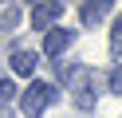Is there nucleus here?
<instances>
[{
	"label": "nucleus",
	"mask_w": 122,
	"mask_h": 118,
	"mask_svg": "<svg viewBox=\"0 0 122 118\" xmlns=\"http://www.w3.org/2000/svg\"><path fill=\"white\" fill-rule=\"evenodd\" d=\"M59 79L71 87V98H75L79 110L95 106V98H98V75L91 67H63V63H59Z\"/></svg>",
	"instance_id": "f257e3e1"
},
{
	"label": "nucleus",
	"mask_w": 122,
	"mask_h": 118,
	"mask_svg": "<svg viewBox=\"0 0 122 118\" xmlns=\"http://www.w3.org/2000/svg\"><path fill=\"white\" fill-rule=\"evenodd\" d=\"M51 102H55V87L43 83V79H32V83H28V91L20 94V106H24V114H28V118H40L43 110L51 106Z\"/></svg>",
	"instance_id": "f03ea898"
},
{
	"label": "nucleus",
	"mask_w": 122,
	"mask_h": 118,
	"mask_svg": "<svg viewBox=\"0 0 122 118\" xmlns=\"http://www.w3.org/2000/svg\"><path fill=\"white\" fill-rule=\"evenodd\" d=\"M63 16V4L59 0H43V4H36L32 8V28L36 31H51V24Z\"/></svg>",
	"instance_id": "7ed1b4c3"
},
{
	"label": "nucleus",
	"mask_w": 122,
	"mask_h": 118,
	"mask_svg": "<svg viewBox=\"0 0 122 118\" xmlns=\"http://www.w3.org/2000/svg\"><path fill=\"white\" fill-rule=\"evenodd\" d=\"M71 39H75V31H71V28H51L47 36H43V55L59 59V55L71 47Z\"/></svg>",
	"instance_id": "20e7f679"
},
{
	"label": "nucleus",
	"mask_w": 122,
	"mask_h": 118,
	"mask_svg": "<svg viewBox=\"0 0 122 118\" xmlns=\"http://www.w3.org/2000/svg\"><path fill=\"white\" fill-rule=\"evenodd\" d=\"M36 67H40V55L28 51V47H16L12 51V71L16 75H36Z\"/></svg>",
	"instance_id": "39448f33"
},
{
	"label": "nucleus",
	"mask_w": 122,
	"mask_h": 118,
	"mask_svg": "<svg viewBox=\"0 0 122 118\" xmlns=\"http://www.w3.org/2000/svg\"><path fill=\"white\" fill-rule=\"evenodd\" d=\"M110 12V4L106 0H95V4H83V24H98L102 16Z\"/></svg>",
	"instance_id": "423d86ee"
},
{
	"label": "nucleus",
	"mask_w": 122,
	"mask_h": 118,
	"mask_svg": "<svg viewBox=\"0 0 122 118\" xmlns=\"http://www.w3.org/2000/svg\"><path fill=\"white\" fill-rule=\"evenodd\" d=\"M12 98H16V87H12L8 79H0V118L12 110Z\"/></svg>",
	"instance_id": "0eeeda50"
},
{
	"label": "nucleus",
	"mask_w": 122,
	"mask_h": 118,
	"mask_svg": "<svg viewBox=\"0 0 122 118\" xmlns=\"http://www.w3.org/2000/svg\"><path fill=\"white\" fill-rule=\"evenodd\" d=\"M110 55H114V59L122 55V16L114 20V28H110Z\"/></svg>",
	"instance_id": "6e6552de"
},
{
	"label": "nucleus",
	"mask_w": 122,
	"mask_h": 118,
	"mask_svg": "<svg viewBox=\"0 0 122 118\" xmlns=\"http://www.w3.org/2000/svg\"><path fill=\"white\" fill-rule=\"evenodd\" d=\"M110 94H122V63H114L110 71Z\"/></svg>",
	"instance_id": "1a4fd4ad"
},
{
	"label": "nucleus",
	"mask_w": 122,
	"mask_h": 118,
	"mask_svg": "<svg viewBox=\"0 0 122 118\" xmlns=\"http://www.w3.org/2000/svg\"><path fill=\"white\" fill-rule=\"evenodd\" d=\"M16 24H20V12H16V8H8V12L0 16V28H16Z\"/></svg>",
	"instance_id": "9d476101"
}]
</instances>
